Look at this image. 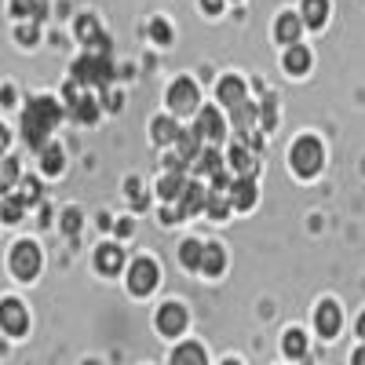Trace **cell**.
<instances>
[{
  "label": "cell",
  "mask_w": 365,
  "mask_h": 365,
  "mask_svg": "<svg viewBox=\"0 0 365 365\" xmlns=\"http://www.w3.org/2000/svg\"><path fill=\"white\" fill-rule=\"evenodd\" d=\"M58 117H63V110H58L55 99H34L22 117V132H26V143L34 150H44L48 146V132L58 125Z\"/></svg>",
  "instance_id": "cell-1"
},
{
  "label": "cell",
  "mask_w": 365,
  "mask_h": 365,
  "mask_svg": "<svg viewBox=\"0 0 365 365\" xmlns=\"http://www.w3.org/2000/svg\"><path fill=\"white\" fill-rule=\"evenodd\" d=\"M73 81H77V84L106 88V84L113 81V63H110V55H96V51L81 55L77 63H73Z\"/></svg>",
  "instance_id": "cell-2"
},
{
  "label": "cell",
  "mask_w": 365,
  "mask_h": 365,
  "mask_svg": "<svg viewBox=\"0 0 365 365\" xmlns=\"http://www.w3.org/2000/svg\"><path fill=\"white\" fill-rule=\"evenodd\" d=\"M322 158H325V150L314 135H303L296 146H292V168L296 175H314L322 168Z\"/></svg>",
  "instance_id": "cell-3"
},
{
  "label": "cell",
  "mask_w": 365,
  "mask_h": 365,
  "mask_svg": "<svg viewBox=\"0 0 365 365\" xmlns=\"http://www.w3.org/2000/svg\"><path fill=\"white\" fill-rule=\"evenodd\" d=\"M11 270L19 274L22 282L37 278V270H41V249H37V245H29V241L15 245V252H11Z\"/></svg>",
  "instance_id": "cell-4"
},
{
  "label": "cell",
  "mask_w": 365,
  "mask_h": 365,
  "mask_svg": "<svg viewBox=\"0 0 365 365\" xmlns=\"http://www.w3.org/2000/svg\"><path fill=\"white\" fill-rule=\"evenodd\" d=\"M0 329L11 332V336H22V332L29 329V314L19 299H4L0 303Z\"/></svg>",
  "instance_id": "cell-5"
},
{
  "label": "cell",
  "mask_w": 365,
  "mask_h": 365,
  "mask_svg": "<svg viewBox=\"0 0 365 365\" xmlns=\"http://www.w3.org/2000/svg\"><path fill=\"white\" fill-rule=\"evenodd\" d=\"M168 106L175 110V113H190V110H197V84L194 81H175L172 88H168Z\"/></svg>",
  "instance_id": "cell-6"
},
{
  "label": "cell",
  "mask_w": 365,
  "mask_h": 365,
  "mask_svg": "<svg viewBox=\"0 0 365 365\" xmlns=\"http://www.w3.org/2000/svg\"><path fill=\"white\" fill-rule=\"evenodd\" d=\"M154 285H158V267L150 263V259H135L132 270H128V289H132L135 296H146Z\"/></svg>",
  "instance_id": "cell-7"
},
{
  "label": "cell",
  "mask_w": 365,
  "mask_h": 365,
  "mask_svg": "<svg viewBox=\"0 0 365 365\" xmlns=\"http://www.w3.org/2000/svg\"><path fill=\"white\" fill-rule=\"evenodd\" d=\"M77 88H81L77 81L66 84V99H70V106H73V117L84 120V125H91V120L99 117V106H96V99H91V96H77Z\"/></svg>",
  "instance_id": "cell-8"
},
{
  "label": "cell",
  "mask_w": 365,
  "mask_h": 365,
  "mask_svg": "<svg viewBox=\"0 0 365 365\" xmlns=\"http://www.w3.org/2000/svg\"><path fill=\"white\" fill-rule=\"evenodd\" d=\"M158 329L165 332V336H179V332L187 329V311H182L179 303H165V307L158 311Z\"/></svg>",
  "instance_id": "cell-9"
},
{
  "label": "cell",
  "mask_w": 365,
  "mask_h": 365,
  "mask_svg": "<svg viewBox=\"0 0 365 365\" xmlns=\"http://www.w3.org/2000/svg\"><path fill=\"white\" fill-rule=\"evenodd\" d=\"M230 205L241 208V212L256 205V182H252V175H237V182H230Z\"/></svg>",
  "instance_id": "cell-10"
},
{
  "label": "cell",
  "mask_w": 365,
  "mask_h": 365,
  "mask_svg": "<svg viewBox=\"0 0 365 365\" xmlns=\"http://www.w3.org/2000/svg\"><path fill=\"white\" fill-rule=\"evenodd\" d=\"M223 132H227V128H223V117H220L216 110H201V113H197V135H201V139L220 143Z\"/></svg>",
  "instance_id": "cell-11"
},
{
  "label": "cell",
  "mask_w": 365,
  "mask_h": 365,
  "mask_svg": "<svg viewBox=\"0 0 365 365\" xmlns=\"http://www.w3.org/2000/svg\"><path fill=\"white\" fill-rule=\"evenodd\" d=\"M216 96H220L223 106H241L245 103V81L241 77H223L220 88H216Z\"/></svg>",
  "instance_id": "cell-12"
},
{
  "label": "cell",
  "mask_w": 365,
  "mask_h": 365,
  "mask_svg": "<svg viewBox=\"0 0 365 365\" xmlns=\"http://www.w3.org/2000/svg\"><path fill=\"white\" fill-rule=\"evenodd\" d=\"M205 201H208V194L197 187V182H187V190H182V197H179V216H194V212L205 208Z\"/></svg>",
  "instance_id": "cell-13"
},
{
  "label": "cell",
  "mask_w": 365,
  "mask_h": 365,
  "mask_svg": "<svg viewBox=\"0 0 365 365\" xmlns=\"http://www.w3.org/2000/svg\"><path fill=\"white\" fill-rule=\"evenodd\" d=\"M318 332H322V336H336V332H340V307H336V303H322V307H318Z\"/></svg>",
  "instance_id": "cell-14"
},
{
  "label": "cell",
  "mask_w": 365,
  "mask_h": 365,
  "mask_svg": "<svg viewBox=\"0 0 365 365\" xmlns=\"http://www.w3.org/2000/svg\"><path fill=\"white\" fill-rule=\"evenodd\" d=\"M230 168H237V175H252L256 172V158H252V150L245 143L230 146Z\"/></svg>",
  "instance_id": "cell-15"
},
{
  "label": "cell",
  "mask_w": 365,
  "mask_h": 365,
  "mask_svg": "<svg viewBox=\"0 0 365 365\" xmlns=\"http://www.w3.org/2000/svg\"><path fill=\"white\" fill-rule=\"evenodd\" d=\"M285 70H289V73H307V70H311V51L303 48V44H292V48L285 51Z\"/></svg>",
  "instance_id": "cell-16"
},
{
  "label": "cell",
  "mask_w": 365,
  "mask_h": 365,
  "mask_svg": "<svg viewBox=\"0 0 365 365\" xmlns=\"http://www.w3.org/2000/svg\"><path fill=\"white\" fill-rule=\"evenodd\" d=\"M325 19H329V0H303V22L311 29L325 26Z\"/></svg>",
  "instance_id": "cell-17"
},
{
  "label": "cell",
  "mask_w": 365,
  "mask_h": 365,
  "mask_svg": "<svg viewBox=\"0 0 365 365\" xmlns=\"http://www.w3.org/2000/svg\"><path fill=\"white\" fill-rule=\"evenodd\" d=\"M172 365H208V358L197 344H182L172 351Z\"/></svg>",
  "instance_id": "cell-18"
},
{
  "label": "cell",
  "mask_w": 365,
  "mask_h": 365,
  "mask_svg": "<svg viewBox=\"0 0 365 365\" xmlns=\"http://www.w3.org/2000/svg\"><path fill=\"white\" fill-rule=\"evenodd\" d=\"M96 263H99V270H103V274H117V270H120V263H125V256H120V249H117V245H103V249L96 252Z\"/></svg>",
  "instance_id": "cell-19"
},
{
  "label": "cell",
  "mask_w": 365,
  "mask_h": 365,
  "mask_svg": "<svg viewBox=\"0 0 365 365\" xmlns=\"http://www.w3.org/2000/svg\"><path fill=\"white\" fill-rule=\"evenodd\" d=\"M197 132H179V139H175V146H179V161L187 165V161H197V154H201V146H197Z\"/></svg>",
  "instance_id": "cell-20"
},
{
  "label": "cell",
  "mask_w": 365,
  "mask_h": 365,
  "mask_svg": "<svg viewBox=\"0 0 365 365\" xmlns=\"http://www.w3.org/2000/svg\"><path fill=\"white\" fill-rule=\"evenodd\" d=\"M223 267H227V256H223V249L220 245H205V256H201V270L205 274H223Z\"/></svg>",
  "instance_id": "cell-21"
},
{
  "label": "cell",
  "mask_w": 365,
  "mask_h": 365,
  "mask_svg": "<svg viewBox=\"0 0 365 365\" xmlns=\"http://www.w3.org/2000/svg\"><path fill=\"white\" fill-rule=\"evenodd\" d=\"M299 26H303V22H299L296 15H282L278 26H274V34H278L282 44H296V41H299Z\"/></svg>",
  "instance_id": "cell-22"
},
{
  "label": "cell",
  "mask_w": 365,
  "mask_h": 365,
  "mask_svg": "<svg viewBox=\"0 0 365 365\" xmlns=\"http://www.w3.org/2000/svg\"><path fill=\"white\" fill-rule=\"evenodd\" d=\"M41 165H44L48 175H58V172H63V150H58L55 143H48V146L41 150Z\"/></svg>",
  "instance_id": "cell-23"
},
{
  "label": "cell",
  "mask_w": 365,
  "mask_h": 365,
  "mask_svg": "<svg viewBox=\"0 0 365 365\" xmlns=\"http://www.w3.org/2000/svg\"><path fill=\"white\" fill-rule=\"evenodd\" d=\"M201 256H205V245H201V241H182V249H179L182 267H194V270H201Z\"/></svg>",
  "instance_id": "cell-24"
},
{
  "label": "cell",
  "mask_w": 365,
  "mask_h": 365,
  "mask_svg": "<svg viewBox=\"0 0 365 365\" xmlns=\"http://www.w3.org/2000/svg\"><path fill=\"white\" fill-rule=\"evenodd\" d=\"M197 172L201 175H220L223 172V158L216 154V150H201L197 154Z\"/></svg>",
  "instance_id": "cell-25"
},
{
  "label": "cell",
  "mask_w": 365,
  "mask_h": 365,
  "mask_svg": "<svg viewBox=\"0 0 365 365\" xmlns=\"http://www.w3.org/2000/svg\"><path fill=\"white\" fill-rule=\"evenodd\" d=\"M179 139V128L172 117H158L154 120V143H175Z\"/></svg>",
  "instance_id": "cell-26"
},
{
  "label": "cell",
  "mask_w": 365,
  "mask_h": 365,
  "mask_svg": "<svg viewBox=\"0 0 365 365\" xmlns=\"http://www.w3.org/2000/svg\"><path fill=\"white\" fill-rule=\"evenodd\" d=\"M285 354L289 358H303V354H307V340H303L299 329H289L285 332Z\"/></svg>",
  "instance_id": "cell-27"
},
{
  "label": "cell",
  "mask_w": 365,
  "mask_h": 365,
  "mask_svg": "<svg viewBox=\"0 0 365 365\" xmlns=\"http://www.w3.org/2000/svg\"><path fill=\"white\" fill-rule=\"evenodd\" d=\"M205 208H208L216 220H223V216H227V212H230L234 205L227 201V194H223V190H212V194H208V201H205Z\"/></svg>",
  "instance_id": "cell-28"
},
{
  "label": "cell",
  "mask_w": 365,
  "mask_h": 365,
  "mask_svg": "<svg viewBox=\"0 0 365 365\" xmlns=\"http://www.w3.org/2000/svg\"><path fill=\"white\" fill-rule=\"evenodd\" d=\"M256 110H259V106H252V103H241V106H234V125H237V132L245 128V135H249V125L256 120Z\"/></svg>",
  "instance_id": "cell-29"
},
{
  "label": "cell",
  "mask_w": 365,
  "mask_h": 365,
  "mask_svg": "<svg viewBox=\"0 0 365 365\" xmlns=\"http://www.w3.org/2000/svg\"><path fill=\"white\" fill-rule=\"evenodd\" d=\"M22 208H26L22 197H8L4 205H0V216H4V223H19L22 220Z\"/></svg>",
  "instance_id": "cell-30"
},
{
  "label": "cell",
  "mask_w": 365,
  "mask_h": 365,
  "mask_svg": "<svg viewBox=\"0 0 365 365\" xmlns=\"http://www.w3.org/2000/svg\"><path fill=\"white\" fill-rule=\"evenodd\" d=\"M15 179H19V161H4L0 165V194H4Z\"/></svg>",
  "instance_id": "cell-31"
},
{
  "label": "cell",
  "mask_w": 365,
  "mask_h": 365,
  "mask_svg": "<svg viewBox=\"0 0 365 365\" xmlns=\"http://www.w3.org/2000/svg\"><path fill=\"white\" fill-rule=\"evenodd\" d=\"M150 37H154L158 44H168V41H172V29H168V22H165V19H154V26H150Z\"/></svg>",
  "instance_id": "cell-32"
},
{
  "label": "cell",
  "mask_w": 365,
  "mask_h": 365,
  "mask_svg": "<svg viewBox=\"0 0 365 365\" xmlns=\"http://www.w3.org/2000/svg\"><path fill=\"white\" fill-rule=\"evenodd\" d=\"M11 11H15V15H29V11H34V15L41 19V11H44V8L37 4V0H15V4H11Z\"/></svg>",
  "instance_id": "cell-33"
},
{
  "label": "cell",
  "mask_w": 365,
  "mask_h": 365,
  "mask_svg": "<svg viewBox=\"0 0 365 365\" xmlns=\"http://www.w3.org/2000/svg\"><path fill=\"white\" fill-rule=\"evenodd\" d=\"M37 197H41V182H37V179H26V182H22V201L34 205Z\"/></svg>",
  "instance_id": "cell-34"
},
{
  "label": "cell",
  "mask_w": 365,
  "mask_h": 365,
  "mask_svg": "<svg viewBox=\"0 0 365 365\" xmlns=\"http://www.w3.org/2000/svg\"><path fill=\"white\" fill-rule=\"evenodd\" d=\"M259 120H263V128H274V125H278V113H274V103H263V106H259Z\"/></svg>",
  "instance_id": "cell-35"
},
{
  "label": "cell",
  "mask_w": 365,
  "mask_h": 365,
  "mask_svg": "<svg viewBox=\"0 0 365 365\" xmlns=\"http://www.w3.org/2000/svg\"><path fill=\"white\" fill-rule=\"evenodd\" d=\"M128 190H132V205H135V208H146V194H143V182H139V179L128 182Z\"/></svg>",
  "instance_id": "cell-36"
},
{
  "label": "cell",
  "mask_w": 365,
  "mask_h": 365,
  "mask_svg": "<svg viewBox=\"0 0 365 365\" xmlns=\"http://www.w3.org/2000/svg\"><path fill=\"white\" fill-rule=\"evenodd\" d=\"M77 227H81V212L70 208L66 216H63V230H66V234H77Z\"/></svg>",
  "instance_id": "cell-37"
},
{
  "label": "cell",
  "mask_w": 365,
  "mask_h": 365,
  "mask_svg": "<svg viewBox=\"0 0 365 365\" xmlns=\"http://www.w3.org/2000/svg\"><path fill=\"white\" fill-rule=\"evenodd\" d=\"M37 37H41V34H37V26H34V22H29V26H22V29H19V41H22V44H34Z\"/></svg>",
  "instance_id": "cell-38"
},
{
  "label": "cell",
  "mask_w": 365,
  "mask_h": 365,
  "mask_svg": "<svg viewBox=\"0 0 365 365\" xmlns=\"http://www.w3.org/2000/svg\"><path fill=\"white\" fill-rule=\"evenodd\" d=\"M201 8H205L208 15H220V11H223V0H201Z\"/></svg>",
  "instance_id": "cell-39"
},
{
  "label": "cell",
  "mask_w": 365,
  "mask_h": 365,
  "mask_svg": "<svg viewBox=\"0 0 365 365\" xmlns=\"http://www.w3.org/2000/svg\"><path fill=\"white\" fill-rule=\"evenodd\" d=\"M4 150H8V128L0 125V154H4Z\"/></svg>",
  "instance_id": "cell-40"
},
{
  "label": "cell",
  "mask_w": 365,
  "mask_h": 365,
  "mask_svg": "<svg viewBox=\"0 0 365 365\" xmlns=\"http://www.w3.org/2000/svg\"><path fill=\"white\" fill-rule=\"evenodd\" d=\"M354 365H365V347H358V351H354Z\"/></svg>",
  "instance_id": "cell-41"
},
{
  "label": "cell",
  "mask_w": 365,
  "mask_h": 365,
  "mask_svg": "<svg viewBox=\"0 0 365 365\" xmlns=\"http://www.w3.org/2000/svg\"><path fill=\"white\" fill-rule=\"evenodd\" d=\"M358 336H365V314L358 318Z\"/></svg>",
  "instance_id": "cell-42"
},
{
  "label": "cell",
  "mask_w": 365,
  "mask_h": 365,
  "mask_svg": "<svg viewBox=\"0 0 365 365\" xmlns=\"http://www.w3.org/2000/svg\"><path fill=\"white\" fill-rule=\"evenodd\" d=\"M223 365H237V361H223Z\"/></svg>",
  "instance_id": "cell-43"
},
{
  "label": "cell",
  "mask_w": 365,
  "mask_h": 365,
  "mask_svg": "<svg viewBox=\"0 0 365 365\" xmlns=\"http://www.w3.org/2000/svg\"><path fill=\"white\" fill-rule=\"evenodd\" d=\"M84 365H96V361H84Z\"/></svg>",
  "instance_id": "cell-44"
},
{
  "label": "cell",
  "mask_w": 365,
  "mask_h": 365,
  "mask_svg": "<svg viewBox=\"0 0 365 365\" xmlns=\"http://www.w3.org/2000/svg\"><path fill=\"white\" fill-rule=\"evenodd\" d=\"M0 351H4V344H0Z\"/></svg>",
  "instance_id": "cell-45"
}]
</instances>
